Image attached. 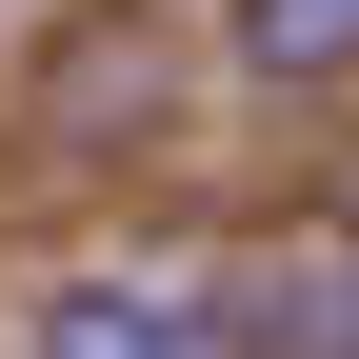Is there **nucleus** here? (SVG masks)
Returning <instances> with one entry per match:
<instances>
[{
	"instance_id": "f257e3e1",
	"label": "nucleus",
	"mask_w": 359,
	"mask_h": 359,
	"mask_svg": "<svg viewBox=\"0 0 359 359\" xmlns=\"http://www.w3.org/2000/svg\"><path fill=\"white\" fill-rule=\"evenodd\" d=\"M40 359H219V339L160 280H80V299H40Z\"/></svg>"
},
{
	"instance_id": "f03ea898",
	"label": "nucleus",
	"mask_w": 359,
	"mask_h": 359,
	"mask_svg": "<svg viewBox=\"0 0 359 359\" xmlns=\"http://www.w3.org/2000/svg\"><path fill=\"white\" fill-rule=\"evenodd\" d=\"M240 60L259 80H339L359 60V0H240Z\"/></svg>"
}]
</instances>
